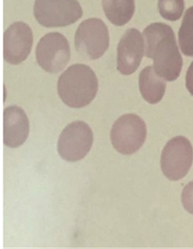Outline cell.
I'll return each instance as SVG.
<instances>
[{
  "label": "cell",
  "instance_id": "cell-1",
  "mask_svg": "<svg viewBox=\"0 0 193 249\" xmlns=\"http://www.w3.org/2000/svg\"><path fill=\"white\" fill-rule=\"evenodd\" d=\"M143 35L144 55L154 60L155 72L166 81L177 80L182 71L183 61L171 27L155 22L144 29Z\"/></svg>",
  "mask_w": 193,
  "mask_h": 249
},
{
  "label": "cell",
  "instance_id": "cell-2",
  "mask_svg": "<svg viewBox=\"0 0 193 249\" xmlns=\"http://www.w3.org/2000/svg\"><path fill=\"white\" fill-rule=\"evenodd\" d=\"M98 79L91 67L75 64L59 77L58 92L62 102L71 108H84L94 100L98 92Z\"/></svg>",
  "mask_w": 193,
  "mask_h": 249
},
{
  "label": "cell",
  "instance_id": "cell-3",
  "mask_svg": "<svg viewBox=\"0 0 193 249\" xmlns=\"http://www.w3.org/2000/svg\"><path fill=\"white\" fill-rule=\"evenodd\" d=\"M34 17L45 28H62L82 17L81 6L77 0H36Z\"/></svg>",
  "mask_w": 193,
  "mask_h": 249
},
{
  "label": "cell",
  "instance_id": "cell-4",
  "mask_svg": "<svg viewBox=\"0 0 193 249\" xmlns=\"http://www.w3.org/2000/svg\"><path fill=\"white\" fill-rule=\"evenodd\" d=\"M147 138V127L140 117L134 114L122 115L111 129V142L115 149L123 155L138 152Z\"/></svg>",
  "mask_w": 193,
  "mask_h": 249
},
{
  "label": "cell",
  "instance_id": "cell-5",
  "mask_svg": "<svg viewBox=\"0 0 193 249\" xmlns=\"http://www.w3.org/2000/svg\"><path fill=\"white\" fill-rule=\"evenodd\" d=\"M110 35L107 26L99 18H89L81 22L75 35V47L80 55L96 60L107 51Z\"/></svg>",
  "mask_w": 193,
  "mask_h": 249
},
{
  "label": "cell",
  "instance_id": "cell-6",
  "mask_svg": "<svg viewBox=\"0 0 193 249\" xmlns=\"http://www.w3.org/2000/svg\"><path fill=\"white\" fill-rule=\"evenodd\" d=\"M193 162V147L183 136H177L168 142L161 156V168L169 180H181L190 171Z\"/></svg>",
  "mask_w": 193,
  "mask_h": 249
},
{
  "label": "cell",
  "instance_id": "cell-7",
  "mask_svg": "<svg viewBox=\"0 0 193 249\" xmlns=\"http://www.w3.org/2000/svg\"><path fill=\"white\" fill-rule=\"evenodd\" d=\"M94 137L86 123L76 121L67 125L59 137L58 151L66 161L75 162L85 158L91 151Z\"/></svg>",
  "mask_w": 193,
  "mask_h": 249
},
{
  "label": "cell",
  "instance_id": "cell-8",
  "mask_svg": "<svg viewBox=\"0 0 193 249\" xmlns=\"http://www.w3.org/2000/svg\"><path fill=\"white\" fill-rule=\"evenodd\" d=\"M70 58L69 42L59 33L46 34L37 45V61L45 71L52 74L61 71L68 64Z\"/></svg>",
  "mask_w": 193,
  "mask_h": 249
},
{
  "label": "cell",
  "instance_id": "cell-9",
  "mask_svg": "<svg viewBox=\"0 0 193 249\" xmlns=\"http://www.w3.org/2000/svg\"><path fill=\"white\" fill-rule=\"evenodd\" d=\"M33 43V32L24 22H17L3 36V57L6 62L19 65L28 58Z\"/></svg>",
  "mask_w": 193,
  "mask_h": 249
},
{
  "label": "cell",
  "instance_id": "cell-10",
  "mask_svg": "<svg viewBox=\"0 0 193 249\" xmlns=\"http://www.w3.org/2000/svg\"><path fill=\"white\" fill-rule=\"evenodd\" d=\"M145 54L143 35L135 28L128 29L117 48V70L122 75H130L138 70Z\"/></svg>",
  "mask_w": 193,
  "mask_h": 249
},
{
  "label": "cell",
  "instance_id": "cell-11",
  "mask_svg": "<svg viewBox=\"0 0 193 249\" xmlns=\"http://www.w3.org/2000/svg\"><path fill=\"white\" fill-rule=\"evenodd\" d=\"M29 119L24 110L9 106L3 112V143L16 148L24 143L29 134Z\"/></svg>",
  "mask_w": 193,
  "mask_h": 249
},
{
  "label": "cell",
  "instance_id": "cell-12",
  "mask_svg": "<svg viewBox=\"0 0 193 249\" xmlns=\"http://www.w3.org/2000/svg\"><path fill=\"white\" fill-rule=\"evenodd\" d=\"M138 86L144 100L155 105L160 102L164 96L167 85L165 80L155 72L154 67L149 66L140 72Z\"/></svg>",
  "mask_w": 193,
  "mask_h": 249
},
{
  "label": "cell",
  "instance_id": "cell-13",
  "mask_svg": "<svg viewBox=\"0 0 193 249\" xmlns=\"http://www.w3.org/2000/svg\"><path fill=\"white\" fill-rule=\"evenodd\" d=\"M102 5L105 16L116 26L125 25L135 11V0H102Z\"/></svg>",
  "mask_w": 193,
  "mask_h": 249
},
{
  "label": "cell",
  "instance_id": "cell-14",
  "mask_svg": "<svg viewBox=\"0 0 193 249\" xmlns=\"http://www.w3.org/2000/svg\"><path fill=\"white\" fill-rule=\"evenodd\" d=\"M178 39L182 53L187 56H193V7L186 11L180 28Z\"/></svg>",
  "mask_w": 193,
  "mask_h": 249
},
{
  "label": "cell",
  "instance_id": "cell-15",
  "mask_svg": "<svg viewBox=\"0 0 193 249\" xmlns=\"http://www.w3.org/2000/svg\"><path fill=\"white\" fill-rule=\"evenodd\" d=\"M184 0H158L157 8L161 16L169 21H177L184 11Z\"/></svg>",
  "mask_w": 193,
  "mask_h": 249
},
{
  "label": "cell",
  "instance_id": "cell-16",
  "mask_svg": "<svg viewBox=\"0 0 193 249\" xmlns=\"http://www.w3.org/2000/svg\"><path fill=\"white\" fill-rule=\"evenodd\" d=\"M182 202L186 211L191 214H193V181L188 183L183 189Z\"/></svg>",
  "mask_w": 193,
  "mask_h": 249
},
{
  "label": "cell",
  "instance_id": "cell-17",
  "mask_svg": "<svg viewBox=\"0 0 193 249\" xmlns=\"http://www.w3.org/2000/svg\"><path fill=\"white\" fill-rule=\"evenodd\" d=\"M186 86L188 91L193 96V61L188 68L186 75Z\"/></svg>",
  "mask_w": 193,
  "mask_h": 249
}]
</instances>
